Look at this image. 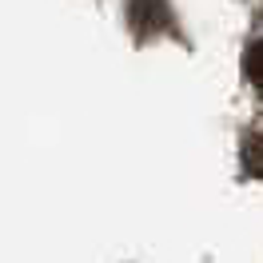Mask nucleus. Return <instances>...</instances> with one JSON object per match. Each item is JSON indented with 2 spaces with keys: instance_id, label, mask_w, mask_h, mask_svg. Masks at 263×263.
<instances>
[{
  "instance_id": "obj_1",
  "label": "nucleus",
  "mask_w": 263,
  "mask_h": 263,
  "mask_svg": "<svg viewBox=\"0 0 263 263\" xmlns=\"http://www.w3.org/2000/svg\"><path fill=\"white\" fill-rule=\"evenodd\" d=\"M128 16H132V24H136V32L148 36V32H156V28L167 24V8H164V0H132Z\"/></svg>"
},
{
  "instance_id": "obj_3",
  "label": "nucleus",
  "mask_w": 263,
  "mask_h": 263,
  "mask_svg": "<svg viewBox=\"0 0 263 263\" xmlns=\"http://www.w3.org/2000/svg\"><path fill=\"white\" fill-rule=\"evenodd\" d=\"M243 164L251 176H263V136H251L243 144Z\"/></svg>"
},
{
  "instance_id": "obj_2",
  "label": "nucleus",
  "mask_w": 263,
  "mask_h": 263,
  "mask_svg": "<svg viewBox=\"0 0 263 263\" xmlns=\"http://www.w3.org/2000/svg\"><path fill=\"white\" fill-rule=\"evenodd\" d=\"M243 68H247L251 84L259 88V96H263V40H255V44L247 48V60H243Z\"/></svg>"
}]
</instances>
